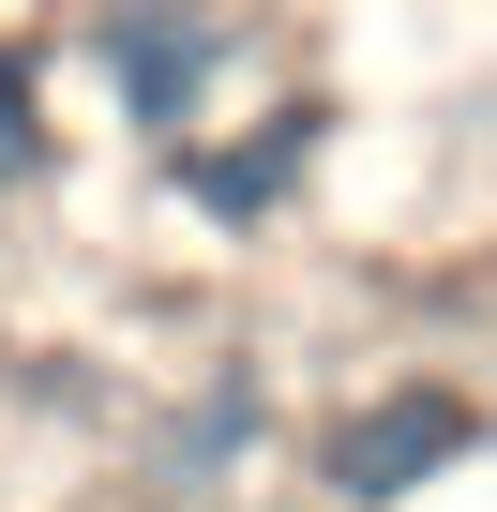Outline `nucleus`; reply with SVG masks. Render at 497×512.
Masks as SVG:
<instances>
[{"label":"nucleus","mask_w":497,"mask_h":512,"mask_svg":"<svg viewBox=\"0 0 497 512\" xmlns=\"http://www.w3.org/2000/svg\"><path fill=\"white\" fill-rule=\"evenodd\" d=\"M46 151H61V136H46V76L0 46V196H31V181H46Z\"/></svg>","instance_id":"5"},{"label":"nucleus","mask_w":497,"mask_h":512,"mask_svg":"<svg viewBox=\"0 0 497 512\" xmlns=\"http://www.w3.org/2000/svg\"><path fill=\"white\" fill-rule=\"evenodd\" d=\"M317 151H332V106H272L257 136H181V196H196L211 226H272V211L317 181Z\"/></svg>","instance_id":"3"},{"label":"nucleus","mask_w":497,"mask_h":512,"mask_svg":"<svg viewBox=\"0 0 497 512\" xmlns=\"http://www.w3.org/2000/svg\"><path fill=\"white\" fill-rule=\"evenodd\" d=\"M91 61H106L121 121L181 151V136L211 121L226 61H241V16H226V0H106V16H91Z\"/></svg>","instance_id":"2"},{"label":"nucleus","mask_w":497,"mask_h":512,"mask_svg":"<svg viewBox=\"0 0 497 512\" xmlns=\"http://www.w3.org/2000/svg\"><path fill=\"white\" fill-rule=\"evenodd\" d=\"M257 437H272V392H257V377H211V392H196V407L166 422L151 482H166V497H226V467L257 452Z\"/></svg>","instance_id":"4"},{"label":"nucleus","mask_w":497,"mask_h":512,"mask_svg":"<svg viewBox=\"0 0 497 512\" xmlns=\"http://www.w3.org/2000/svg\"><path fill=\"white\" fill-rule=\"evenodd\" d=\"M467 452H482V392H467V377H377V392H347V407L317 422V497H332V512H407V497H437Z\"/></svg>","instance_id":"1"}]
</instances>
